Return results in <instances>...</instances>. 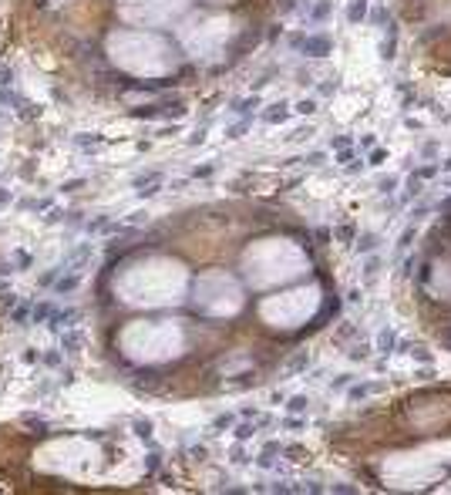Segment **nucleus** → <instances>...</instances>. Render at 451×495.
Listing matches in <instances>:
<instances>
[{"mask_svg":"<svg viewBox=\"0 0 451 495\" xmlns=\"http://www.w3.org/2000/svg\"><path fill=\"white\" fill-rule=\"evenodd\" d=\"M77 286H81V273H77V269H68V273H61V276H57L54 293H61V297H64V293H75Z\"/></svg>","mask_w":451,"mask_h":495,"instance_id":"5","label":"nucleus"},{"mask_svg":"<svg viewBox=\"0 0 451 495\" xmlns=\"http://www.w3.org/2000/svg\"><path fill=\"white\" fill-rule=\"evenodd\" d=\"M246 128H249V118H243V121H236V125H229L226 128V138H243Z\"/></svg>","mask_w":451,"mask_h":495,"instance_id":"23","label":"nucleus"},{"mask_svg":"<svg viewBox=\"0 0 451 495\" xmlns=\"http://www.w3.org/2000/svg\"><path fill=\"white\" fill-rule=\"evenodd\" d=\"M24 424H31V428H38V431H44V428H47V421L34 418V415H24Z\"/></svg>","mask_w":451,"mask_h":495,"instance_id":"39","label":"nucleus"},{"mask_svg":"<svg viewBox=\"0 0 451 495\" xmlns=\"http://www.w3.org/2000/svg\"><path fill=\"white\" fill-rule=\"evenodd\" d=\"M145 219H149V212H132V216H128V226H142Z\"/></svg>","mask_w":451,"mask_h":495,"instance_id":"45","label":"nucleus"},{"mask_svg":"<svg viewBox=\"0 0 451 495\" xmlns=\"http://www.w3.org/2000/svg\"><path fill=\"white\" fill-rule=\"evenodd\" d=\"M310 135H313V128H297L290 138H293V142H303V138H310Z\"/></svg>","mask_w":451,"mask_h":495,"instance_id":"46","label":"nucleus"},{"mask_svg":"<svg viewBox=\"0 0 451 495\" xmlns=\"http://www.w3.org/2000/svg\"><path fill=\"white\" fill-rule=\"evenodd\" d=\"M327 14H330V0H320L317 7L310 10V20H327Z\"/></svg>","mask_w":451,"mask_h":495,"instance_id":"24","label":"nucleus"},{"mask_svg":"<svg viewBox=\"0 0 451 495\" xmlns=\"http://www.w3.org/2000/svg\"><path fill=\"white\" fill-rule=\"evenodd\" d=\"M84 186V179H71V182H64V192H75V189H81Z\"/></svg>","mask_w":451,"mask_h":495,"instance_id":"49","label":"nucleus"},{"mask_svg":"<svg viewBox=\"0 0 451 495\" xmlns=\"http://www.w3.org/2000/svg\"><path fill=\"white\" fill-rule=\"evenodd\" d=\"M300 51L306 57H327L330 51H334V40L327 38V34H306L300 44Z\"/></svg>","mask_w":451,"mask_h":495,"instance_id":"3","label":"nucleus"},{"mask_svg":"<svg viewBox=\"0 0 451 495\" xmlns=\"http://www.w3.org/2000/svg\"><path fill=\"white\" fill-rule=\"evenodd\" d=\"M323 158H327V155H323V152H310V155H306V158H303V162H306L310 169H317V165H323Z\"/></svg>","mask_w":451,"mask_h":495,"instance_id":"35","label":"nucleus"},{"mask_svg":"<svg viewBox=\"0 0 451 495\" xmlns=\"http://www.w3.org/2000/svg\"><path fill=\"white\" fill-rule=\"evenodd\" d=\"M377 243H380V239H377V232H364V236L357 239V253H360V256H367V253H374V249H377Z\"/></svg>","mask_w":451,"mask_h":495,"instance_id":"13","label":"nucleus"},{"mask_svg":"<svg viewBox=\"0 0 451 495\" xmlns=\"http://www.w3.org/2000/svg\"><path fill=\"white\" fill-rule=\"evenodd\" d=\"M186 186H188V179H172L169 189H186Z\"/></svg>","mask_w":451,"mask_h":495,"instance_id":"54","label":"nucleus"},{"mask_svg":"<svg viewBox=\"0 0 451 495\" xmlns=\"http://www.w3.org/2000/svg\"><path fill=\"white\" fill-rule=\"evenodd\" d=\"M40 361L47 364V367H57V364H61V350H47V354H40Z\"/></svg>","mask_w":451,"mask_h":495,"instance_id":"32","label":"nucleus"},{"mask_svg":"<svg viewBox=\"0 0 451 495\" xmlns=\"http://www.w3.org/2000/svg\"><path fill=\"white\" fill-rule=\"evenodd\" d=\"M317 91H320V95H334V91H337V81H334V77H330V81H323Z\"/></svg>","mask_w":451,"mask_h":495,"instance_id":"43","label":"nucleus"},{"mask_svg":"<svg viewBox=\"0 0 451 495\" xmlns=\"http://www.w3.org/2000/svg\"><path fill=\"white\" fill-rule=\"evenodd\" d=\"M306 367H310V350H300V354H293L290 361L283 364V378H293V374H300Z\"/></svg>","mask_w":451,"mask_h":495,"instance_id":"6","label":"nucleus"},{"mask_svg":"<svg viewBox=\"0 0 451 495\" xmlns=\"http://www.w3.org/2000/svg\"><path fill=\"white\" fill-rule=\"evenodd\" d=\"M206 142V128H199L195 135H188V145H202Z\"/></svg>","mask_w":451,"mask_h":495,"instance_id":"47","label":"nucleus"},{"mask_svg":"<svg viewBox=\"0 0 451 495\" xmlns=\"http://www.w3.org/2000/svg\"><path fill=\"white\" fill-rule=\"evenodd\" d=\"M17 267H20V269L31 267V256H27V253H17Z\"/></svg>","mask_w":451,"mask_h":495,"instance_id":"51","label":"nucleus"},{"mask_svg":"<svg viewBox=\"0 0 451 495\" xmlns=\"http://www.w3.org/2000/svg\"><path fill=\"white\" fill-rule=\"evenodd\" d=\"M367 350H371L367 343H360V347H354V350H350V361H364V357H367Z\"/></svg>","mask_w":451,"mask_h":495,"instance_id":"42","label":"nucleus"},{"mask_svg":"<svg viewBox=\"0 0 451 495\" xmlns=\"http://www.w3.org/2000/svg\"><path fill=\"white\" fill-rule=\"evenodd\" d=\"M380 57H384V61H394V57H397V27H394V24H391L387 40L380 44Z\"/></svg>","mask_w":451,"mask_h":495,"instance_id":"10","label":"nucleus"},{"mask_svg":"<svg viewBox=\"0 0 451 495\" xmlns=\"http://www.w3.org/2000/svg\"><path fill=\"white\" fill-rule=\"evenodd\" d=\"M286 408H290L293 415H303V411L310 408V398H306V394H293V398L286 401Z\"/></svg>","mask_w":451,"mask_h":495,"instance_id":"17","label":"nucleus"},{"mask_svg":"<svg viewBox=\"0 0 451 495\" xmlns=\"http://www.w3.org/2000/svg\"><path fill=\"white\" fill-rule=\"evenodd\" d=\"M377 269H380V263H377L374 256H371V260H367V267H364V276H367V280H374V276H377Z\"/></svg>","mask_w":451,"mask_h":495,"instance_id":"38","label":"nucleus"},{"mask_svg":"<svg viewBox=\"0 0 451 495\" xmlns=\"http://www.w3.org/2000/svg\"><path fill=\"white\" fill-rule=\"evenodd\" d=\"M51 313H54V306H51V304L31 306V320H34V324H47V320H51Z\"/></svg>","mask_w":451,"mask_h":495,"instance_id":"14","label":"nucleus"},{"mask_svg":"<svg viewBox=\"0 0 451 495\" xmlns=\"http://www.w3.org/2000/svg\"><path fill=\"white\" fill-rule=\"evenodd\" d=\"M367 3H371V0H350V7H347V20H350V24H360V20L367 17Z\"/></svg>","mask_w":451,"mask_h":495,"instance_id":"12","label":"nucleus"},{"mask_svg":"<svg viewBox=\"0 0 451 495\" xmlns=\"http://www.w3.org/2000/svg\"><path fill=\"white\" fill-rule=\"evenodd\" d=\"M10 199H14V195H10V189H0V206H7Z\"/></svg>","mask_w":451,"mask_h":495,"instance_id":"55","label":"nucleus"},{"mask_svg":"<svg viewBox=\"0 0 451 495\" xmlns=\"http://www.w3.org/2000/svg\"><path fill=\"white\" fill-rule=\"evenodd\" d=\"M384 384H354L350 387V398L354 401H360V398H367V394H374V391H380Z\"/></svg>","mask_w":451,"mask_h":495,"instance_id":"16","label":"nucleus"},{"mask_svg":"<svg viewBox=\"0 0 451 495\" xmlns=\"http://www.w3.org/2000/svg\"><path fill=\"white\" fill-rule=\"evenodd\" d=\"M441 172H451V158H448V162H445V165H441Z\"/></svg>","mask_w":451,"mask_h":495,"instance_id":"59","label":"nucleus"},{"mask_svg":"<svg viewBox=\"0 0 451 495\" xmlns=\"http://www.w3.org/2000/svg\"><path fill=\"white\" fill-rule=\"evenodd\" d=\"M253 435H256V424H239L236 428V441H249Z\"/></svg>","mask_w":451,"mask_h":495,"instance_id":"27","label":"nucleus"},{"mask_svg":"<svg viewBox=\"0 0 451 495\" xmlns=\"http://www.w3.org/2000/svg\"><path fill=\"white\" fill-rule=\"evenodd\" d=\"M77 145H81V149H91V145L98 149V145H105V138H101V135H77Z\"/></svg>","mask_w":451,"mask_h":495,"instance_id":"26","label":"nucleus"},{"mask_svg":"<svg viewBox=\"0 0 451 495\" xmlns=\"http://www.w3.org/2000/svg\"><path fill=\"white\" fill-rule=\"evenodd\" d=\"M253 108H260V95H253V98H243V101H236V108H232V112H239V114H249Z\"/></svg>","mask_w":451,"mask_h":495,"instance_id":"18","label":"nucleus"},{"mask_svg":"<svg viewBox=\"0 0 451 495\" xmlns=\"http://www.w3.org/2000/svg\"><path fill=\"white\" fill-rule=\"evenodd\" d=\"M229 458H232L236 465H243V461H249V458H246V452H243V441H239V445H236V448L229 452Z\"/></svg>","mask_w":451,"mask_h":495,"instance_id":"36","label":"nucleus"},{"mask_svg":"<svg viewBox=\"0 0 451 495\" xmlns=\"http://www.w3.org/2000/svg\"><path fill=\"white\" fill-rule=\"evenodd\" d=\"M135 435L142 441H151V421L145 418V421H135Z\"/></svg>","mask_w":451,"mask_h":495,"instance_id":"25","label":"nucleus"},{"mask_svg":"<svg viewBox=\"0 0 451 495\" xmlns=\"http://www.w3.org/2000/svg\"><path fill=\"white\" fill-rule=\"evenodd\" d=\"M286 118H290V105H286V101H273V105H269V112H263L266 125H283Z\"/></svg>","mask_w":451,"mask_h":495,"instance_id":"7","label":"nucleus"},{"mask_svg":"<svg viewBox=\"0 0 451 495\" xmlns=\"http://www.w3.org/2000/svg\"><path fill=\"white\" fill-rule=\"evenodd\" d=\"M132 118H162V114H158V105H142V108H132Z\"/></svg>","mask_w":451,"mask_h":495,"instance_id":"20","label":"nucleus"},{"mask_svg":"<svg viewBox=\"0 0 451 495\" xmlns=\"http://www.w3.org/2000/svg\"><path fill=\"white\" fill-rule=\"evenodd\" d=\"M350 145H354V138H350V135H337V138L330 142V149H334V152H340V149H350Z\"/></svg>","mask_w":451,"mask_h":495,"instance_id":"29","label":"nucleus"},{"mask_svg":"<svg viewBox=\"0 0 451 495\" xmlns=\"http://www.w3.org/2000/svg\"><path fill=\"white\" fill-rule=\"evenodd\" d=\"M414 236H417V229H414V226H408V229H404V232H401V239H397V253H404V249H411Z\"/></svg>","mask_w":451,"mask_h":495,"instance_id":"19","label":"nucleus"},{"mask_svg":"<svg viewBox=\"0 0 451 495\" xmlns=\"http://www.w3.org/2000/svg\"><path fill=\"white\" fill-rule=\"evenodd\" d=\"M350 378H354V374H337V378L330 381V387H334V391H343V387L350 384Z\"/></svg>","mask_w":451,"mask_h":495,"instance_id":"33","label":"nucleus"},{"mask_svg":"<svg viewBox=\"0 0 451 495\" xmlns=\"http://www.w3.org/2000/svg\"><path fill=\"white\" fill-rule=\"evenodd\" d=\"M431 175H438V165H421L417 169V179H431Z\"/></svg>","mask_w":451,"mask_h":495,"instance_id":"44","label":"nucleus"},{"mask_svg":"<svg viewBox=\"0 0 451 495\" xmlns=\"http://www.w3.org/2000/svg\"><path fill=\"white\" fill-rule=\"evenodd\" d=\"M179 132H182V125H165V128H158V138H172Z\"/></svg>","mask_w":451,"mask_h":495,"instance_id":"40","label":"nucleus"},{"mask_svg":"<svg viewBox=\"0 0 451 495\" xmlns=\"http://www.w3.org/2000/svg\"><path fill=\"white\" fill-rule=\"evenodd\" d=\"M77 320H81V310H75V306H64V310H54V313H51L47 327H54V330H71Z\"/></svg>","mask_w":451,"mask_h":495,"instance_id":"4","label":"nucleus"},{"mask_svg":"<svg viewBox=\"0 0 451 495\" xmlns=\"http://www.w3.org/2000/svg\"><path fill=\"white\" fill-rule=\"evenodd\" d=\"M397 182H401L397 175H387V179H380V182H377V192H380V195H391V192L397 189Z\"/></svg>","mask_w":451,"mask_h":495,"instance_id":"22","label":"nucleus"},{"mask_svg":"<svg viewBox=\"0 0 451 495\" xmlns=\"http://www.w3.org/2000/svg\"><path fill=\"white\" fill-rule=\"evenodd\" d=\"M155 468H158V455L151 452V455H149V472H155Z\"/></svg>","mask_w":451,"mask_h":495,"instance_id":"57","label":"nucleus"},{"mask_svg":"<svg viewBox=\"0 0 451 495\" xmlns=\"http://www.w3.org/2000/svg\"><path fill=\"white\" fill-rule=\"evenodd\" d=\"M232 421H236L232 415H219V418L212 421V428H232Z\"/></svg>","mask_w":451,"mask_h":495,"instance_id":"41","label":"nucleus"},{"mask_svg":"<svg viewBox=\"0 0 451 495\" xmlns=\"http://www.w3.org/2000/svg\"><path fill=\"white\" fill-rule=\"evenodd\" d=\"M10 81H14V75H10V71H0V88H7Z\"/></svg>","mask_w":451,"mask_h":495,"instance_id":"52","label":"nucleus"},{"mask_svg":"<svg viewBox=\"0 0 451 495\" xmlns=\"http://www.w3.org/2000/svg\"><path fill=\"white\" fill-rule=\"evenodd\" d=\"M162 189H165V175H162V172H149V175H138V179H135V195H138V199H151V195H158Z\"/></svg>","mask_w":451,"mask_h":495,"instance_id":"1","label":"nucleus"},{"mask_svg":"<svg viewBox=\"0 0 451 495\" xmlns=\"http://www.w3.org/2000/svg\"><path fill=\"white\" fill-rule=\"evenodd\" d=\"M360 149H374V135H364V138H360Z\"/></svg>","mask_w":451,"mask_h":495,"instance_id":"53","label":"nucleus"},{"mask_svg":"<svg viewBox=\"0 0 451 495\" xmlns=\"http://www.w3.org/2000/svg\"><path fill=\"white\" fill-rule=\"evenodd\" d=\"M424 216H428V202H421V206H414V209H411V223H421Z\"/></svg>","mask_w":451,"mask_h":495,"instance_id":"37","label":"nucleus"},{"mask_svg":"<svg viewBox=\"0 0 451 495\" xmlns=\"http://www.w3.org/2000/svg\"><path fill=\"white\" fill-rule=\"evenodd\" d=\"M394 347H397V330H394V327H384V330L377 334V350H380L384 357H391V354H394Z\"/></svg>","mask_w":451,"mask_h":495,"instance_id":"8","label":"nucleus"},{"mask_svg":"<svg viewBox=\"0 0 451 495\" xmlns=\"http://www.w3.org/2000/svg\"><path fill=\"white\" fill-rule=\"evenodd\" d=\"M384 162H387V152H384V149H374V152L367 155V165H374V169H377V165H384Z\"/></svg>","mask_w":451,"mask_h":495,"instance_id":"28","label":"nucleus"},{"mask_svg":"<svg viewBox=\"0 0 451 495\" xmlns=\"http://www.w3.org/2000/svg\"><path fill=\"white\" fill-rule=\"evenodd\" d=\"M27 313H31V306H27V304H24V306H14L10 320H14V324H24V320H27Z\"/></svg>","mask_w":451,"mask_h":495,"instance_id":"31","label":"nucleus"},{"mask_svg":"<svg viewBox=\"0 0 451 495\" xmlns=\"http://www.w3.org/2000/svg\"><path fill=\"white\" fill-rule=\"evenodd\" d=\"M91 253H94L91 243H81V246H75L68 256H64V260H61V263H57V267H61V273H68V269H77V273H81V269H84V263L91 260Z\"/></svg>","mask_w":451,"mask_h":495,"instance_id":"2","label":"nucleus"},{"mask_svg":"<svg viewBox=\"0 0 451 495\" xmlns=\"http://www.w3.org/2000/svg\"><path fill=\"white\" fill-rule=\"evenodd\" d=\"M293 7H297V0H283V14H290Z\"/></svg>","mask_w":451,"mask_h":495,"instance_id":"58","label":"nucleus"},{"mask_svg":"<svg viewBox=\"0 0 451 495\" xmlns=\"http://www.w3.org/2000/svg\"><path fill=\"white\" fill-rule=\"evenodd\" d=\"M81 343H84V337L77 334L75 327H71V330H64V337H61V350H68V354H77V347H81Z\"/></svg>","mask_w":451,"mask_h":495,"instance_id":"9","label":"nucleus"},{"mask_svg":"<svg viewBox=\"0 0 451 495\" xmlns=\"http://www.w3.org/2000/svg\"><path fill=\"white\" fill-rule=\"evenodd\" d=\"M317 112H320L317 98H300V101L293 105V114H303V118H306V114H317Z\"/></svg>","mask_w":451,"mask_h":495,"instance_id":"15","label":"nucleus"},{"mask_svg":"<svg viewBox=\"0 0 451 495\" xmlns=\"http://www.w3.org/2000/svg\"><path fill=\"white\" fill-rule=\"evenodd\" d=\"M411 354H414V357H417V361H424V364H431V354H428V350H424V347H414V350H411Z\"/></svg>","mask_w":451,"mask_h":495,"instance_id":"48","label":"nucleus"},{"mask_svg":"<svg viewBox=\"0 0 451 495\" xmlns=\"http://www.w3.org/2000/svg\"><path fill=\"white\" fill-rule=\"evenodd\" d=\"M24 361L34 364V361H40V354H38V350H27V354H24Z\"/></svg>","mask_w":451,"mask_h":495,"instance_id":"56","label":"nucleus"},{"mask_svg":"<svg viewBox=\"0 0 451 495\" xmlns=\"http://www.w3.org/2000/svg\"><path fill=\"white\" fill-rule=\"evenodd\" d=\"M206 175H212V165H202V169L192 172V179H206Z\"/></svg>","mask_w":451,"mask_h":495,"instance_id":"50","label":"nucleus"},{"mask_svg":"<svg viewBox=\"0 0 451 495\" xmlns=\"http://www.w3.org/2000/svg\"><path fill=\"white\" fill-rule=\"evenodd\" d=\"M276 452H283V448H280V445H276V441H269V445H266L263 452L256 455V465H260V468H273V461H276V458H273V455H276Z\"/></svg>","mask_w":451,"mask_h":495,"instance_id":"11","label":"nucleus"},{"mask_svg":"<svg viewBox=\"0 0 451 495\" xmlns=\"http://www.w3.org/2000/svg\"><path fill=\"white\" fill-rule=\"evenodd\" d=\"M337 162H340V165H350V162H357V152H354V149H340Z\"/></svg>","mask_w":451,"mask_h":495,"instance_id":"30","label":"nucleus"},{"mask_svg":"<svg viewBox=\"0 0 451 495\" xmlns=\"http://www.w3.org/2000/svg\"><path fill=\"white\" fill-rule=\"evenodd\" d=\"M354 236H357V226H354V223H343V226L337 229V239H340V243H354Z\"/></svg>","mask_w":451,"mask_h":495,"instance_id":"21","label":"nucleus"},{"mask_svg":"<svg viewBox=\"0 0 451 495\" xmlns=\"http://www.w3.org/2000/svg\"><path fill=\"white\" fill-rule=\"evenodd\" d=\"M61 219H68V212H61V209H51L47 216H44V223H47V226H54V223H61Z\"/></svg>","mask_w":451,"mask_h":495,"instance_id":"34","label":"nucleus"}]
</instances>
